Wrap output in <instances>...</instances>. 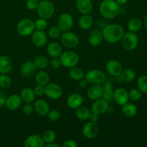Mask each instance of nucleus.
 Returning <instances> with one entry per match:
<instances>
[{"label":"nucleus","mask_w":147,"mask_h":147,"mask_svg":"<svg viewBox=\"0 0 147 147\" xmlns=\"http://www.w3.org/2000/svg\"><path fill=\"white\" fill-rule=\"evenodd\" d=\"M45 144L42 136L38 134L30 135L24 142V147H43Z\"/></svg>","instance_id":"dca6fc26"},{"label":"nucleus","mask_w":147,"mask_h":147,"mask_svg":"<svg viewBox=\"0 0 147 147\" xmlns=\"http://www.w3.org/2000/svg\"><path fill=\"white\" fill-rule=\"evenodd\" d=\"M22 100L20 95L12 94L7 98L5 106L9 110L15 111L20 109L22 105Z\"/></svg>","instance_id":"412c9836"},{"label":"nucleus","mask_w":147,"mask_h":147,"mask_svg":"<svg viewBox=\"0 0 147 147\" xmlns=\"http://www.w3.org/2000/svg\"><path fill=\"white\" fill-rule=\"evenodd\" d=\"M129 31L132 32H136L139 31L142 27V21L138 17H133L130 19L127 24Z\"/></svg>","instance_id":"7c9ffc66"},{"label":"nucleus","mask_w":147,"mask_h":147,"mask_svg":"<svg viewBox=\"0 0 147 147\" xmlns=\"http://www.w3.org/2000/svg\"><path fill=\"white\" fill-rule=\"evenodd\" d=\"M116 1V2L117 3V4H119V5H124V4H126V3L128 2V1L129 0H115Z\"/></svg>","instance_id":"5fc2aeb1"},{"label":"nucleus","mask_w":147,"mask_h":147,"mask_svg":"<svg viewBox=\"0 0 147 147\" xmlns=\"http://www.w3.org/2000/svg\"><path fill=\"white\" fill-rule=\"evenodd\" d=\"M36 96H42L45 95V86L41 85H37L33 89Z\"/></svg>","instance_id":"49530a36"},{"label":"nucleus","mask_w":147,"mask_h":147,"mask_svg":"<svg viewBox=\"0 0 147 147\" xmlns=\"http://www.w3.org/2000/svg\"><path fill=\"white\" fill-rule=\"evenodd\" d=\"M38 4L39 1L37 0H27L26 1V7L30 11H34L37 9Z\"/></svg>","instance_id":"a18cd8bd"},{"label":"nucleus","mask_w":147,"mask_h":147,"mask_svg":"<svg viewBox=\"0 0 147 147\" xmlns=\"http://www.w3.org/2000/svg\"><path fill=\"white\" fill-rule=\"evenodd\" d=\"M103 93V87L100 84H91L87 90V96L91 100H96L102 98Z\"/></svg>","instance_id":"a211bd4d"},{"label":"nucleus","mask_w":147,"mask_h":147,"mask_svg":"<svg viewBox=\"0 0 147 147\" xmlns=\"http://www.w3.org/2000/svg\"><path fill=\"white\" fill-rule=\"evenodd\" d=\"M50 78L48 73L45 70H41V71L38 72L35 74V83L37 85L45 86L50 82Z\"/></svg>","instance_id":"c756f323"},{"label":"nucleus","mask_w":147,"mask_h":147,"mask_svg":"<svg viewBox=\"0 0 147 147\" xmlns=\"http://www.w3.org/2000/svg\"><path fill=\"white\" fill-rule=\"evenodd\" d=\"M99 12L103 18L113 20L120 12V5L115 0H103L99 5Z\"/></svg>","instance_id":"f03ea898"},{"label":"nucleus","mask_w":147,"mask_h":147,"mask_svg":"<svg viewBox=\"0 0 147 147\" xmlns=\"http://www.w3.org/2000/svg\"><path fill=\"white\" fill-rule=\"evenodd\" d=\"M6 100H7V97H6L5 93L0 90V107L5 106Z\"/></svg>","instance_id":"8fccbe9b"},{"label":"nucleus","mask_w":147,"mask_h":147,"mask_svg":"<svg viewBox=\"0 0 147 147\" xmlns=\"http://www.w3.org/2000/svg\"><path fill=\"white\" fill-rule=\"evenodd\" d=\"M102 98L104 99L108 103H111L113 100V90H105L103 91V96H102Z\"/></svg>","instance_id":"37998d69"},{"label":"nucleus","mask_w":147,"mask_h":147,"mask_svg":"<svg viewBox=\"0 0 147 147\" xmlns=\"http://www.w3.org/2000/svg\"><path fill=\"white\" fill-rule=\"evenodd\" d=\"M85 79L88 84H102L106 79L104 72L98 69H92L85 74Z\"/></svg>","instance_id":"0eeeda50"},{"label":"nucleus","mask_w":147,"mask_h":147,"mask_svg":"<svg viewBox=\"0 0 147 147\" xmlns=\"http://www.w3.org/2000/svg\"><path fill=\"white\" fill-rule=\"evenodd\" d=\"M102 84H103L102 87H103V91H105V90H113V85H112L111 81L109 79H107V78H106V80Z\"/></svg>","instance_id":"de8ad7c7"},{"label":"nucleus","mask_w":147,"mask_h":147,"mask_svg":"<svg viewBox=\"0 0 147 147\" xmlns=\"http://www.w3.org/2000/svg\"><path fill=\"white\" fill-rule=\"evenodd\" d=\"M78 82H79L78 86L80 88H86L88 86V81L85 78L79 80Z\"/></svg>","instance_id":"3c124183"},{"label":"nucleus","mask_w":147,"mask_h":147,"mask_svg":"<svg viewBox=\"0 0 147 147\" xmlns=\"http://www.w3.org/2000/svg\"><path fill=\"white\" fill-rule=\"evenodd\" d=\"M138 89L142 93H147V76H141L137 80Z\"/></svg>","instance_id":"e433bc0d"},{"label":"nucleus","mask_w":147,"mask_h":147,"mask_svg":"<svg viewBox=\"0 0 147 147\" xmlns=\"http://www.w3.org/2000/svg\"><path fill=\"white\" fill-rule=\"evenodd\" d=\"M83 102V98L79 93H72L67 97L66 103L69 109H77L80 106H82Z\"/></svg>","instance_id":"f3484780"},{"label":"nucleus","mask_w":147,"mask_h":147,"mask_svg":"<svg viewBox=\"0 0 147 147\" xmlns=\"http://www.w3.org/2000/svg\"><path fill=\"white\" fill-rule=\"evenodd\" d=\"M36 11L39 17L48 20L51 18L54 14L55 6L52 1L49 0H43V1H39L38 7Z\"/></svg>","instance_id":"7ed1b4c3"},{"label":"nucleus","mask_w":147,"mask_h":147,"mask_svg":"<svg viewBox=\"0 0 147 147\" xmlns=\"http://www.w3.org/2000/svg\"><path fill=\"white\" fill-rule=\"evenodd\" d=\"M63 88L55 83H49L45 86V95L52 100H57L62 96Z\"/></svg>","instance_id":"1a4fd4ad"},{"label":"nucleus","mask_w":147,"mask_h":147,"mask_svg":"<svg viewBox=\"0 0 147 147\" xmlns=\"http://www.w3.org/2000/svg\"><path fill=\"white\" fill-rule=\"evenodd\" d=\"M47 53L52 57H60L63 53V48L59 43L53 42L47 45Z\"/></svg>","instance_id":"393cba45"},{"label":"nucleus","mask_w":147,"mask_h":147,"mask_svg":"<svg viewBox=\"0 0 147 147\" xmlns=\"http://www.w3.org/2000/svg\"><path fill=\"white\" fill-rule=\"evenodd\" d=\"M103 40L107 42L113 44L121 41L123 34L125 33L124 28L119 24H106L102 30Z\"/></svg>","instance_id":"f257e3e1"},{"label":"nucleus","mask_w":147,"mask_h":147,"mask_svg":"<svg viewBox=\"0 0 147 147\" xmlns=\"http://www.w3.org/2000/svg\"><path fill=\"white\" fill-rule=\"evenodd\" d=\"M61 42L65 47L69 49H73L77 47L80 42L78 36L72 32H64L60 35Z\"/></svg>","instance_id":"6e6552de"},{"label":"nucleus","mask_w":147,"mask_h":147,"mask_svg":"<svg viewBox=\"0 0 147 147\" xmlns=\"http://www.w3.org/2000/svg\"><path fill=\"white\" fill-rule=\"evenodd\" d=\"M89 119H90V121L96 123V122L98 121V120H99V115L96 114V113H91Z\"/></svg>","instance_id":"603ef678"},{"label":"nucleus","mask_w":147,"mask_h":147,"mask_svg":"<svg viewBox=\"0 0 147 147\" xmlns=\"http://www.w3.org/2000/svg\"><path fill=\"white\" fill-rule=\"evenodd\" d=\"M38 1H43V0H37Z\"/></svg>","instance_id":"4d7b16f0"},{"label":"nucleus","mask_w":147,"mask_h":147,"mask_svg":"<svg viewBox=\"0 0 147 147\" xmlns=\"http://www.w3.org/2000/svg\"><path fill=\"white\" fill-rule=\"evenodd\" d=\"M34 30H35L34 22L30 19H23L17 23V31L18 34L22 37L31 35Z\"/></svg>","instance_id":"423d86ee"},{"label":"nucleus","mask_w":147,"mask_h":147,"mask_svg":"<svg viewBox=\"0 0 147 147\" xmlns=\"http://www.w3.org/2000/svg\"><path fill=\"white\" fill-rule=\"evenodd\" d=\"M83 134L86 139H94L97 136L99 132L98 126L96 124V123L92 121L87 122L86 124L83 126L82 129Z\"/></svg>","instance_id":"9b49d317"},{"label":"nucleus","mask_w":147,"mask_h":147,"mask_svg":"<svg viewBox=\"0 0 147 147\" xmlns=\"http://www.w3.org/2000/svg\"><path fill=\"white\" fill-rule=\"evenodd\" d=\"M43 141L45 144H50L52 142H54L56 139V134L54 131L47 129L42 135Z\"/></svg>","instance_id":"f704fd0d"},{"label":"nucleus","mask_w":147,"mask_h":147,"mask_svg":"<svg viewBox=\"0 0 147 147\" xmlns=\"http://www.w3.org/2000/svg\"><path fill=\"white\" fill-rule=\"evenodd\" d=\"M121 77L123 82L130 83V82L133 81V80H134L135 77H136V73H135V71L133 69H123L121 74Z\"/></svg>","instance_id":"72a5a7b5"},{"label":"nucleus","mask_w":147,"mask_h":147,"mask_svg":"<svg viewBox=\"0 0 147 147\" xmlns=\"http://www.w3.org/2000/svg\"><path fill=\"white\" fill-rule=\"evenodd\" d=\"M47 117H48L49 120H50L51 121L55 122L59 121V119H60V113L56 109H53V110H50L49 112L47 114Z\"/></svg>","instance_id":"a19ab883"},{"label":"nucleus","mask_w":147,"mask_h":147,"mask_svg":"<svg viewBox=\"0 0 147 147\" xmlns=\"http://www.w3.org/2000/svg\"><path fill=\"white\" fill-rule=\"evenodd\" d=\"M12 69V61L7 55L0 56V74H8Z\"/></svg>","instance_id":"b1692460"},{"label":"nucleus","mask_w":147,"mask_h":147,"mask_svg":"<svg viewBox=\"0 0 147 147\" xmlns=\"http://www.w3.org/2000/svg\"><path fill=\"white\" fill-rule=\"evenodd\" d=\"M47 34L44 30H34L32 34V41L33 44L39 47H44L47 42Z\"/></svg>","instance_id":"ddd939ff"},{"label":"nucleus","mask_w":147,"mask_h":147,"mask_svg":"<svg viewBox=\"0 0 147 147\" xmlns=\"http://www.w3.org/2000/svg\"><path fill=\"white\" fill-rule=\"evenodd\" d=\"M59 58L61 62L62 65L67 68H71L75 66H77L79 63L78 55L73 50L63 52Z\"/></svg>","instance_id":"20e7f679"},{"label":"nucleus","mask_w":147,"mask_h":147,"mask_svg":"<svg viewBox=\"0 0 147 147\" xmlns=\"http://www.w3.org/2000/svg\"><path fill=\"white\" fill-rule=\"evenodd\" d=\"M36 68L38 70H45L49 65V60L46 57L43 55H38L33 60Z\"/></svg>","instance_id":"473e14b6"},{"label":"nucleus","mask_w":147,"mask_h":147,"mask_svg":"<svg viewBox=\"0 0 147 147\" xmlns=\"http://www.w3.org/2000/svg\"><path fill=\"white\" fill-rule=\"evenodd\" d=\"M129 97L133 101H137L142 98V93L138 88L131 89L129 91Z\"/></svg>","instance_id":"58836bf2"},{"label":"nucleus","mask_w":147,"mask_h":147,"mask_svg":"<svg viewBox=\"0 0 147 147\" xmlns=\"http://www.w3.org/2000/svg\"><path fill=\"white\" fill-rule=\"evenodd\" d=\"M34 26H35V30H45L47 27V22L45 19L39 17L38 19L34 22Z\"/></svg>","instance_id":"ea45409f"},{"label":"nucleus","mask_w":147,"mask_h":147,"mask_svg":"<svg viewBox=\"0 0 147 147\" xmlns=\"http://www.w3.org/2000/svg\"><path fill=\"white\" fill-rule=\"evenodd\" d=\"M122 113L128 118L134 117L137 113V107L135 104L131 103H126L122 106Z\"/></svg>","instance_id":"cd10ccee"},{"label":"nucleus","mask_w":147,"mask_h":147,"mask_svg":"<svg viewBox=\"0 0 147 147\" xmlns=\"http://www.w3.org/2000/svg\"><path fill=\"white\" fill-rule=\"evenodd\" d=\"M103 40V34H102V32L100 30H93L88 34V43L91 46H96L100 45L102 43Z\"/></svg>","instance_id":"5701e85b"},{"label":"nucleus","mask_w":147,"mask_h":147,"mask_svg":"<svg viewBox=\"0 0 147 147\" xmlns=\"http://www.w3.org/2000/svg\"><path fill=\"white\" fill-rule=\"evenodd\" d=\"M69 76H70V78L73 79V80H76V81H79V80L85 78L84 71L81 68L76 67V66L70 68Z\"/></svg>","instance_id":"2f4dec72"},{"label":"nucleus","mask_w":147,"mask_h":147,"mask_svg":"<svg viewBox=\"0 0 147 147\" xmlns=\"http://www.w3.org/2000/svg\"><path fill=\"white\" fill-rule=\"evenodd\" d=\"M20 96L21 97L22 102L26 103H33L36 97V95L33 89L30 88H23L22 90L21 93H20Z\"/></svg>","instance_id":"a878e982"},{"label":"nucleus","mask_w":147,"mask_h":147,"mask_svg":"<svg viewBox=\"0 0 147 147\" xmlns=\"http://www.w3.org/2000/svg\"><path fill=\"white\" fill-rule=\"evenodd\" d=\"M49 64H50L51 68L54 69V70H57V69L60 68V67L62 66L61 62H60L59 57H53Z\"/></svg>","instance_id":"c03bdc74"},{"label":"nucleus","mask_w":147,"mask_h":147,"mask_svg":"<svg viewBox=\"0 0 147 147\" xmlns=\"http://www.w3.org/2000/svg\"><path fill=\"white\" fill-rule=\"evenodd\" d=\"M33 106L34 111L40 116H46L50 111V106L47 102L43 99H38L34 101Z\"/></svg>","instance_id":"6ab92c4d"},{"label":"nucleus","mask_w":147,"mask_h":147,"mask_svg":"<svg viewBox=\"0 0 147 147\" xmlns=\"http://www.w3.org/2000/svg\"><path fill=\"white\" fill-rule=\"evenodd\" d=\"M63 147H77L78 144L75 141L68 139V140L65 141L64 143L63 144Z\"/></svg>","instance_id":"09e8293b"},{"label":"nucleus","mask_w":147,"mask_h":147,"mask_svg":"<svg viewBox=\"0 0 147 147\" xmlns=\"http://www.w3.org/2000/svg\"><path fill=\"white\" fill-rule=\"evenodd\" d=\"M129 100V92L124 88H119L113 91V100L118 105L123 106Z\"/></svg>","instance_id":"4468645a"},{"label":"nucleus","mask_w":147,"mask_h":147,"mask_svg":"<svg viewBox=\"0 0 147 147\" xmlns=\"http://www.w3.org/2000/svg\"><path fill=\"white\" fill-rule=\"evenodd\" d=\"M11 79L8 74H0V88L1 89H8L11 87Z\"/></svg>","instance_id":"c9c22d12"},{"label":"nucleus","mask_w":147,"mask_h":147,"mask_svg":"<svg viewBox=\"0 0 147 147\" xmlns=\"http://www.w3.org/2000/svg\"><path fill=\"white\" fill-rule=\"evenodd\" d=\"M22 111L24 115L26 116H30L34 111V106H33L32 103H25V104L22 106Z\"/></svg>","instance_id":"79ce46f5"},{"label":"nucleus","mask_w":147,"mask_h":147,"mask_svg":"<svg viewBox=\"0 0 147 147\" xmlns=\"http://www.w3.org/2000/svg\"><path fill=\"white\" fill-rule=\"evenodd\" d=\"M144 25L145 28L147 30V14L145 15L144 19Z\"/></svg>","instance_id":"6e6d98bb"},{"label":"nucleus","mask_w":147,"mask_h":147,"mask_svg":"<svg viewBox=\"0 0 147 147\" xmlns=\"http://www.w3.org/2000/svg\"><path fill=\"white\" fill-rule=\"evenodd\" d=\"M93 19L90 14H83L80 17L78 21L79 27L83 30H88L90 29L93 26Z\"/></svg>","instance_id":"bb28decb"},{"label":"nucleus","mask_w":147,"mask_h":147,"mask_svg":"<svg viewBox=\"0 0 147 147\" xmlns=\"http://www.w3.org/2000/svg\"><path fill=\"white\" fill-rule=\"evenodd\" d=\"M109 109V103L102 98L94 100L91 106V112L98 115H102L107 111Z\"/></svg>","instance_id":"2eb2a0df"},{"label":"nucleus","mask_w":147,"mask_h":147,"mask_svg":"<svg viewBox=\"0 0 147 147\" xmlns=\"http://www.w3.org/2000/svg\"><path fill=\"white\" fill-rule=\"evenodd\" d=\"M36 68L33 61H27L23 63L20 68V73L22 76L27 78L33 77L36 74Z\"/></svg>","instance_id":"aec40b11"},{"label":"nucleus","mask_w":147,"mask_h":147,"mask_svg":"<svg viewBox=\"0 0 147 147\" xmlns=\"http://www.w3.org/2000/svg\"><path fill=\"white\" fill-rule=\"evenodd\" d=\"M45 146L46 147H60V145L55 143V142H52V143H50V144H47L45 145Z\"/></svg>","instance_id":"864d4df0"},{"label":"nucleus","mask_w":147,"mask_h":147,"mask_svg":"<svg viewBox=\"0 0 147 147\" xmlns=\"http://www.w3.org/2000/svg\"><path fill=\"white\" fill-rule=\"evenodd\" d=\"M76 110V117L81 121L88 120L92 113L91 110L86 106H80Z\"/></svg>","instance_id":"c85d7f7f"},{"label":"nucleus","mask_w":147,"mask_h":147,"mask_svg":"<svg viewBox=\"0 0 147 147\" xmlns=\"http://www.w3.org/2000/svg\"><path fill=\"white\" fill-rule=\"evenodd\" d=\"M76 9L81 14H90L93 10V2L91 0H76Z\"/></svg>","instance_id":"4be33fe9"},{"label":"nucleus","mask_w":147,"mask_h":147,"mask_svg":"<svg viewBox=\"0 0 147 147\" xmlns=\"http://www.w3.org/2000/svg\"><path fill=\"white\" fill-rule=\"evenodd\" d=\"M123 65L119 61L116 60H111L106 64V70L109 74L112 76H119L123 71Z\"/></svg>","instance_id":"f8f14e48"},{"label":"nucleus","mask_w":147,"mask_h":147,"mask_svg":"<svg viewBox=\"0 0 147 147\" xmlns=\"http://www.w3.org/2000/svg\"><path fill=\"white\" fill-rule=\"evenodd\" d=\"M73 24H74V20L73 16L70 14L65 12L59 16L57 26L63 32L70 31L73 27Z\"/></svg>","instance_id":"9d476101"},{"label":"nucleus","mask_w":147,"mask_h":147,"mask_svg":"<svg viewBox=\"0 0 147 147\" xmlns=\"http://www.w3.org/2000/svg\"><path fill=\"white\" fill-rule=\"evenodd\" d=\"M121 42L122 47L124 50L127 51H132L137 47L139 44V37L136 33L129 31L123 34Z\"/></svg>","instance_id":"39448f33"},{"label":"nucleus","mask_w":147,"mask_h":147,"mask_svg":"<svg viewBox=\"0 0 147 147\" xmlns=\"http://www.w3.org/2000/svg\"><path fill=\"white\" fill-rule=\"evenodd\" d=\"M61 32L62 31L57 26H53L48 30V36L53 40H55V39L59 38L60 37Z\"/></svg>","instance_id":"4c0bfd02"}]
</instances>
